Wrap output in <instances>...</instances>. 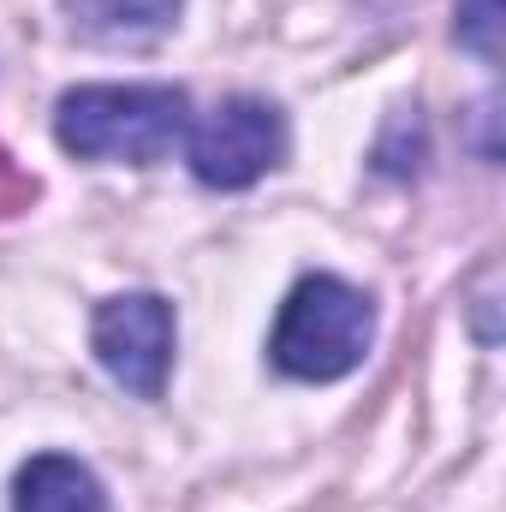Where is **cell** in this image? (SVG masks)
Returning a JSON list of instances; mask_svg holds the SVG:
<instances>
[{
	"instance_id": "obj_1",
	"label": "cell",
	"mask_w": 506,
	"mask_h": 512,
	"mask_svg": "<svg viewBox=\"0 0 506 512\" xmlns=\"http://www.w3.org/2000/svg\"><path fill=\"white\" fill-rule=\"evenodd\" d=\"M185 114H191V102L173 84H84V90L60 96L54 137L78 161L149 167V161L173 155V143L185 137Z\"/></svg>"
},
{
	"instance_id": "obj_3",
	"label": "cell",
	"mask_w": 506,
	"mask_h": 512,
	"mask_svg": "<svg viewBox=\"0 0 506 512\" xmlns=\"http://www.w3.org/2000/svg\"><path fill=\"white\" fill-rule=\"evenodd\" d=\"M286 155V120L262 96H227L191 131V173L209 191H245Z\"/></svg>"
},
{
	"instance_id": "obj_4",
	"label": "cell",
	"mask_w": 506,
	"mask_h": 512,
	"mask_svg": "<svg viewBox=\"0 0 506 512\" xmlns=\"http://www.w3.org/2000/svg\"><path fill=\"white\" fill-rule=\"evenodd\" d=\"M96 358L137 399H161L173 370V304L155 292H131L96 310Z\"/></svg>"
},
{
	"instance_id": "obj_7",
	"label": "cell",
	"mask_w": 506,
	"mask_h": 512,
	"mask_svg": "<svg viewBox=\"0 0 506 512\" xmlns=\"http://www.w3.org/2000/svg\"><path fill=\"white\" fill-rule=\"evenodd\" d=\"M459 42L483 60L501 54V0H459Z\"/></svg>"
},
{
	"instance_id": "obj_5",
	"label": "cell",
	"mask_w": 506,
	"mask_h": 512,
	"mask_svg": "<svg viewBox=\"0 0 506 512\" xmlns=\"http://www.w3.org/2000/svg\"><path fill=\"white\" fill-rule=\"evenodd\" d=\"M66 12L96 48H149L179 24V0H66Z\"/></svg>"
},
{
	"instance_id": "obj_8",
	"label": "cell",
	"mask_w": 506,
	"mask_h": 512,
	"mask_svg": "<svg viewBox=\"0 0 506 512\" xmlns=\"http://www.w3.org/2000/svg\"><path fill=\"white\" fill-rule=\"evenodd\" d=\"M30 197H36V179H30V173H18V167H12V155L0 149V215L24 209Z\"/></svg>"
},
{
	"instance_id": "obj_2",
	"label": "cell",
	"mask_w": 506,
	"mask_h": 512,
	"mask_svg": "<svg viewBox=\"0 0 506 512\" xmlns=\"http://www.w3.org/2000/svg\"><path fill=\"white\" fill-rule=\"evenodd\" d=\"M376 334V310L358 286L334 280V274H310L292 286V298L280 304L274 322V364L298 382H340L364 364Z\"/></svg>"
},
{
	"instance_id": "obj_6",
	"label": "cell",
	"mask_w": 506,
	"mask_h": 512,
	"mask_svg": "<svg viewBox=\"0 0 506 512\" xmlns=\"http://www.w3.org/2000/svg\"><path fill=\"white\" fill-rule=\"evenodd\" d=\"M12 512H108V495L90 477V465H78L66 453H42L18 471Z\"/></svg>"
}]
</instances>
